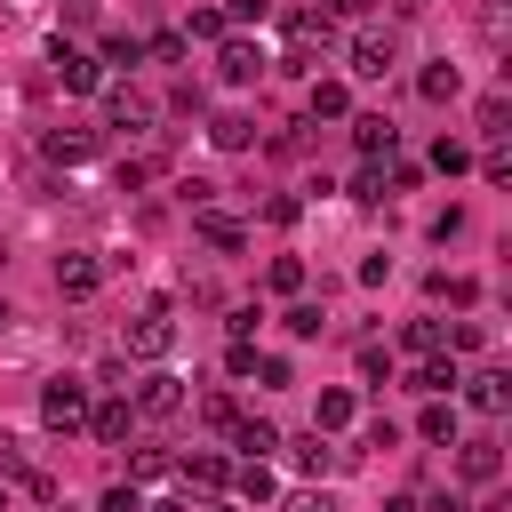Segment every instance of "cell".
Wrapping results in <instances>:
<instances>
[{"instance_id":"obj_1","label":"cell","mask_w":512,"mask_h":512,"mask_svg":"<svg viewBox=\"0 0 512 512\" xmlns=\"http://www.w3.org/2000/svg\"><path fill=\"white\" fill-rule=\"evenodd\" d=\"M280 40H288V72H320L312 56H328L336 48V16H320V8H280Z\"/></svg>"},{"instance_id":"obj_2","label":"cell","mask_w":512,"mask_h":512,"mask_svg":"<svg viewBox=\"0 0 512 512\" xmlns=\"http://www.w3.org/2000/svg\"><path fill=\"white\" fill-rule=\"evenodd\" d=\"M128 408H136V424H168V416H184V408H192V392H184V376L152 368V376L128 392Z\"/></svg>"},{"instance_id":"obj_3","label":"cell","mask_w":512,"mask_h":512,"mask_svg":"<svg viewBox=\"0 0 512 512\" xmlns=\"http://www.w3.org/2000/svg\"><path fill=\"white\" fill-rule=\"evenodd\" d=\"M40 424L48 432H80L88 424V384L80 376H48L40 384Z\"/></svg>"},{"instance_id":"obj_4","label":"cell","mask_w":512,"mask_h":512,"mask_svg":"<svg viewBox=\"0 0 512 512\" xmlns=\"http://www.w3.org/2000/svg\"><path fill=\"white\" fill-rule=\"evenodd\" d=\"M96 96H104V128H128V136H144V128L160 120V104H152L144 88H128V80H104Z\"/></svg>"},{"instance_id":"obj_5","label":"cell","mask_w":512,"mask_h":512,"mask_svg":"<svg viewBox=\"0 0 512 512\" xmlns=\"http://www.w3.org/2000/svg\"><path fill=\"white\" fill-rule=\"evenodd\" d=\"M128 352H136V360H152V368L176 352V320H168V304H144V312L128 320Z\"/></svg>"},{"instance_id":"obj_6","label":"cell","mask_w":512,"mask_h":512,"mask_svg":"<svg viewBox=\"0 0 512 512\" xmlns=\"http://www.w3.org/2000/svg\"><path fill=\"white\" fill-rule=\"evenodd\" d=\"M264 64H272V56H264V48L248 40V32H224V40H216V80H232V88H248V80H256Z\"/></svg>"},{"instance_id":"obj_7","label":"cell","mask_w":512,"mask_h":512,"mask_svg":"<svg viewBox=\"0 0 512 512\" xmlns=\"http://www.w3.org/2000/svg\"><path fill=\"white\" fill-rule=\"evenodd\" d=\"M96 288H104V256H88V248L56 256V296H64V304H88Z\"/></svg>"},{"instance_id":"obj_8","label":"cell","mask_w":512,"mask_h":512,"mask_svg":"<svg viewBox=\"0 0 512 512\" xmlns=\"http://www.w3.org/2000/svg\"><path fill=\"white\" fill-rule=\"evenodd\" d=\"M400 64V32H360L352 40V80H392Z\"/></svg>"},{"instance_id":"obj_9","label":"cell","mask_w":512,"mask_h":512,"mask_svg":"<svg viewBox=\"0 0 512 512\" xmlns=\"http://www.w3.org/2000/svg\"><path fill=\"white\" fill-rule=\"evenodd\" d=\"M48 64H56V80H64L72 96H96V88H104V64H96L88 48H72V40H56V48H48Z\"/></svg>"},{"instance_id":"obj_10","label":"cell","mask_w":512,"mask_h":512,"mask_svg":"<svg viewBox=\"0 0 512 512\" xmlns=\"http://www.w3.org/2000/svg\"><path fill=\"white\" fill-rule=\"evenodd\" d=\"M456 392H464V408H480V416H504V408H512V376H504V368H472Z\"/></svg>"},{"instance_id":"obj_11","label":"cell","mask_w":512,"mask_h":512,"mask_svg":"<svg viewBox=\"0 0 512 512\" xmlns=\"http://www.w3.org/2000/svg\"><path fill=\"white\" fill-rule=\"evenodd\" d=\"M88 432H96V448H120V440L136 432V408H128V392L96 400V408H88Z\"/></svg>"},{"instance_id":"obj_12","label":"cell","mask_w":512,"mask_h":512,"mask_svg":"<svg viewBox=\"0 0 512 512\" xmlns=\"http://www.w3.org/2000/svg\"><path fill=\"white\" fill-rule=\"evenodd\" d=\"M408 384H416V392H424V400H456V384H464V368H456V360H448V352H424V368H416V376H408Z\"/></svg>"},{"instance_id":"obj_13","label":"cell","mask_w":512,"mask_h":512,"mask_svg":"<svg viewBox=\"0 0 512 512\" xmlns=\"http://www.w3.org/2000/svg\"><path fill=\"white\" fill-rule=\"evenodd\" d=\"M288 464H296L304 480H320V472L344 464V448H328V432H304V440H288Z\"/></svg>"},{"instance_id":"obj_14","label":"cell","mask_w":512,"mask_h":512,"mask_svg":"<svg viewBox=\"0 0 512 512\" xmlns=\"http://www.w3.org/2000/svg\"><path fill=\"white\" fill-rule=\"evenodd\" d=\"M344 112H352V88H344V80H312V88H304V120H312V128H320V120H344Z\"/></svg>"},{"instance_id":"obj_15","label":"cell","mask_w":512,"mask_h":512,"mask_svg":"<svg viewBox=\"0 0 512 512\" xmlns=\"http://www.w3.org/2000/svg\"><path fill=\"white\" fill-rule=\"evenodd\" d=\"M392 136H400V128H392L384 112H352V144H360V160H392Z\"/></svg>"},{"instance_id":"obj_16","label":"cell","mask_w":512,"mask_h":512,"mask_svg":"<svg viewBox=\"0 0 512 512\" xmlns=\"http://www.w3.org/2000/svg\"><path fill=\"white\" fill-rule=\"evenodd\" d=\"M40 152H48V160H64V168H80V160H96V128H48V136H40Z\"/></svg>"},{"instance_id":"obj_17","label":"cell","mask_w":512,"mask_h":512,"mask_svg":"<svg viewBox=\"0 0 512 512\" xmlns=\"http://www.w3.org/2000/svg\"><path fill=\"white\" fill-rule=\"evenodd\" d=\"M456 472H464V480H472V488H488V480H496V472H504V448H496V440H488V432H480V440H464V456H456Z\"/></svg>"},{"instance_id":"obj_18","label":"cell","mask_w":512,"mask_h":512,"mask_svg":"<svg viewBox=\"0 0 512 512\" xmlns=\"http://www.w3.org/2000/svg\"><path fill=\"white\" fill-rule=\"evenodd\" d=\"M176 472H184V488H200V496H216V488H224V480H232V464H224V456H216V448H192V456H184V464H176Z\"/></svg>"},{"instance_id":"obj_19","label":"cell","mask_w":512,"mask_h":512,"mask_svg":"<svg viewBox=\"0 0 512 512\" xmlns=\"http://www.w3.org/2000/svg\"><path fill=\"white\" fill-rule=\"evenodd\" d=\"M208 144H216V152H248V144H256V120H248V112H208Z\"/></svg>"},{"instance_id":"obj_20","label":"cell","mask_w":512,"mask_h":512,"mask_svg":"<svg viewBox=\"0 0 512 512\" xmlns=\"http://www.w3.org/2000/svg\"><path fill=\"white\" fill-rule=\"evenodd\" d=\"M224 440H232V448H240V464H264V456H272V448H280V432H272V424H256V416H240V424H232V432H224Z\"/></svg>"},{"instance_id":"obj_21","label":"cell","mask_w":512,"mask_h":512,"mask_svg":"<svg viewBox=\"0 0 512 512\" xmlns=\"http://www.w3.org/2000/svg\"><path fill=\"white\" fill-rule=\"evenodd\" d=\"M416 96H424V104H456V96H464V72H456V64H424V72H416Z\"/></svg>"},{"instance_id":"obj_22","label":"cell","mask_w":512,"mask_h":512,"mask_svg":"<svg viewBox=\"0 0 512 512\" xmlns=\"http://www.w3.org/2000/svg\"><path fill=\"white\" fill-rule=\"evenodd\" d=\"M352 416H360V400H352L344 384H328V392H320V408H312V432H344Z\"/></svg>"},{"instance_id":"obj_23","label":"cell","mask_w":512,"mask_h":512,"mask_svg":"<svg viewBox=\"0 0 512 512\" xmlns=\"http://www.w3.org/2000/svg\"><path fill=\"white\" fill-rule=\"evenodd\" d=\"M192 232H200V240H208V248H224V256H232V248H240V240H248V232H240V224H232V216H216V208H192Z\"/></svg>"},{"instance_id":"obj_24","label":"cell","mask_w":512,"mask_h":512,"mask_svg":"<svg viewBox=\"0 0 512 512\" xmlns=\"http://www.w3.org/2000/svg\"><path fill=\"white\" fill-rule=\"evenodd\" d=\"M472 120H480V136H488V144H504V136H512V128H504V120H512V96H504V88H488Z\"/></svg>"},{"instance_id":"obj_25","label":"cell","mask_w":512,"mask_h":512,"mask_svg":"<svg viewBox=\"0 0 512 512\" xmlns=\"http://www.w3.org/2000/svg\"><path fill=\"white\" fill-rule=\"evenodd\" d=\"M272 488H280L272 464H240V472H232V496H240V504H272Z\"/></svg>"},{"instance_id":"obj_26","label":"cell","mask_w":512,"mask_h":512,"mask_svg":"<svg viewBox=\"0 0 512 512\" xmlns=\"http://www.w3.org/2000/svg\"><path fill=\"white\" fill-rule=\"evenodd\" d=\"M264 288H272V296H296V288H304V256H272V264H264Z\"/></svg>"},{"instance_id":"obj_27","label":"cell","mask_w":512,"mask_h":512,"mask_svg":"<svg viewBox=\"0 0 512 512\" xmlns=\"http://www.w3.org/2000/svg\"><path fill=\"white\" fill-rule=\"evenodd\" d=\"M200 424H208V432H232V424H240V400H232V392H200Z\"/></svg>"},{"instance_id":"obj_28","label":"cell","mask_w":512,"mask_h":512,"mask_svg":"<svg viewBox=\"0 0 512 512\" xmlns=\"http://www.w3.org/2000/svg\"><path fill=\"white\" fill-rule=\"evenodd\" d=\"M416 432H424V440H448V448H456V400H432V408L416 416Z\"/></svg>"},{"instance_id":"obj_29","label":"cell","mask_w":512,"mask_h":512,"mask_svg":"<svg viewBox=\"0 0 512 512\" xmlns=\"http://www.w3.org/2000/svg\"><path fill=\"white\" fill-rule=\"evenodd\" d=\"M192 40H224V8H192V16H184V48H192Z\"/></svg>"},{"instance_id":"obj_30","label":"cell","mask_w":512,"mask_h":512,"mask_svg":"<svg viewBox=\"0 0 512 512\" xmlns=\"http://www.w3.org/2000/svg\"><path fill=\"white\" fill-rule=\"evenodd\" d=\"M96 64H144V40L136 32H104V56Z\"/></svg>"},{"instance_id":"obj_31","label":"cell","mask_w":512,"mask_h":512,"mask_svg":"<svg viewBox=\"0 0 512 512\" xmlns=\"http://www.w3.org/2000/svg\"><path fill=\"white\" fill-rule=\"evenodd\" d=\"M352 200H360V208H376V200H384V160H360V176H352Z\"/></svg>"},{"instance_id":"obj_32","label":"cell","mask_w":512,"mask_h":512,"mask_svg":"<svg viewBox=\"0 0 512 512\" xmlns=\"http://www.w3.org/2000/svg\"><path fill=\"white\" fill-rule=\"evenodd\" d=\"M128 472H136V480H168V472H176V456H168V448H136V456H128Z\"/></svg>"},{"instance_id":"obj_33","label":"cell","mask_w":512,"mask_h":512,"mask_svg":"<svg viewBox=\"0 0 512 512\" xmlns=\"http://www.w3.org/2000/svg\"><path fill=\"white\" fill-rule=\"evenodd\" d=\"M432 168H440V176H464V168H472V152H464L456 136H440V144H432Z\"/></svg>"},{"instance_id":"obj_34","label":"cell","mask_w":512,"mask_h":512,"mask_svg":"<svg viewBox=\"0 0 512 512\" xmlns=\"http://www.w3.org/2000/svg\"><path fill=\"white\" fill-rule=\"evenodd\" d=\"M440 344H448V352H480L488 328H480V320H456V328H440Z\"/></svg>"},{"instance_id":"obj_35","label":"cell","mask_w":512,"mask_h":512,"mask_svg":"<svg viewBox=\"0 0 512 512\" xmlns=\"http://www.w3.org/2000/svg\"><path fill=\"white\" fill-rule=\"evenodd\" d=\"M144 56H160V64H184L192 48H184V32H152V40H144Z\"/></svg>"},{"instance_id":"obj_36","label":"cell","mask_w":512,"mask_h":512,"mask_svg":"<svg viewBox=\"0 0 512 512\" xmlns=\"http://www.w3.org/2000/svg\"><path fill=\"white\" fill-rule=\"evenodd\" d=\"M424 288H432V296H448V304H472V296H480V288H472V280H464V272H456V280H448V272H432V280H424Z\"/></svg>"},{"instance_id":"obj_37","label":"cell","mask_w":512,"mask_h":512,"mask_svg":"<svg viewBox=\"0 0 512 512\" xmlns=\"http://www.w3.org/2000/svg\"><path fill=\"white\" fill-rule=\"evenodd\" d=\"M280 328H288V336H320V304H288Z\"/></svg>"},{"instance_id":"obj_38","label":"cell","mask_w":512,"mask_h":512,"mask_svg":"<svg viewBox=\"0 0 512 512\" xmlns=\"http://www.w3.org/2000/svg\"><path fill=\"white\" fill-rule=\"evenodd\" d=\"M400 344H408V352H440V320H408Z\"/></svg>"},{"instance_id":"obj_39","label":"cell","mask_w":512,"mask_h":512,"mask_svg":"<svg viewBox=\"0 0 512 512\" xmlns=\"http://www.w3.org/2000/svg\"><path fill=\"white\" fill-rule=\"evenodd\" d=\"M480 176H488V184H512V152L488 144V152H480Z\"/></svg>"},{"instance_id":"obj_40","label":"cell","mask_w":512,"mask_h":512,"mask_svg":"<svg viewBox=\"0 0 512 512\" xmlns=\"http://www.w3.org/2000/svg\"><path fill=\"white\" fill-rule=\"evenodd\" d=\"M224 336L248 344V336H256V304H232V312H224Z\"/></svg>"},{"instance_id":"obj_41","label":"cell","mask_w":512,"mask_h":512,"mask_svg":"<svg viewBox=\"0 0 512 512\" xmlns=\"http://www.w3.org/2000/svg\"><path fill=\"white\" fill-rule=\"evenodd\" d=\"M360 376L384 384V376H392V352H384V344H360Z\"/></svg>"},{"instance_id":"obj_42","label":"cell","mask_w":512,"mask_h":512,"mask_svg":"<svg viewBox=\"0 0 512 512\" xmlns=\"http://www.w3.org/2000/svg\"><path fill=\"white\" fill-rule=\"evenodd\" d=\"M272 8H280V0H232V8H224V24H264Z\"/></svg>"},{"instance_id":"obj_43","label":"cell","mask_w":512,"mask_h":512,"mask_svg":"<svg viewBox=\"0 0 512 512\" xmlns=\"http://www.w3.org/2000/svg\"><path fill=\"white\" fill-rule=\"evenodd\" d=\"M8 480H24V448H16V432H0V488Z\"/></svg>"},{"instance_id":"obj_44","label":"cell","mask_w":512,"mask_h":512,"mask_svg":"<svg viewBox=\"0 0 512 512\" xmlns=\"http://www.w3.org/2000/svg\"><path fill=\"white\" fill-rule=\"evenodd\" d=\"M168 104H176V112H184V120H200V112H208V96H200V80H184V88H176V96H168Z\"/></svg>"},{"instance_id":"obj_45","label":"cell","mask_w":512,"mask_h":512,"mask_svg":"<svg viewBox=\"0 0 512 512\" xmlns=\"http://www.w3.org/2000/svg\"><path fill=\"white\" fill-rule=\"evenodd\" d=\"M224 376H256V344H224Z\"/></svg>"},{"instance_id":"obj_46","label":"cell","mask_w":512,"mask_h":512,"mask_svg":"<svg viewBox=\"0 0 512 512\" xmlns=\"http://www.w3.org/2000/svg\"><path fill=\"white\" fill-rule=\"evenodd\" d=\"M96 512H144V496H136V480H128V488H104V504H96Z\"/></svg>"},{"instance_id":"obj_47","label":"cell","mask_w":512,"mask_h":512,"mask_svg":"<svg viewBox=\"0 0 512 512\" xmlns=\"http://www.w3.org/2000/svg\"><path fill=\"white\" fill-rule=\"evenodd\" d=\"M288 512H336V496H328V488H296V496H288Z\"/></svg>"},{"instance_id":"obj_48","label":"cell","mask_w":512,"mask_h":512,"mask_svg":"<svg viewBox=\"0 0 512 512\" xmlns=\"http://www.w3.org/2000/svg\"><path fill=\"white\" fill-rule=\"evenodd\" d=\"M376 0H320V16H368Z\"/></svg>"},{"instance_id":"obj_49","label":"cell","mask_w":512,"mask_h":512,"mask_svg":"<svg viewBox=\"0 0 512 512\" xmlns=\"http://www.w3.org/2000/svg\"><path fill=\"white\" fill-rule=\"evenodd\" d=\"M384 512H424V504H416V496H392V504H384Z\"/></svg>"},{"instance_id":"obj_50","label":"cell","mask_w":512,"mask_h":512,"mask_svg":"<svg viewBox=\"0 0 512 512\" xmlns=\"http://www.w3.org/2000/svg\"><path fill=\"white\" fill-rule=\"evenodd\" d=\"M144 512H184V504H144Z\"/></svg>"},{"instance_id":"obj_51","label":"cell","mask_w":512,"mask_h":512,"mask_svg":"<svg viewBox=\"0 0 512 512\" xmlns=\"http://www.w3.org/2000/svg\"><path fill=\"white\" fill-rule=\"evenodd\" d=\"M0 320H8V304H0Z\"/></svg>"}]
</instances>
